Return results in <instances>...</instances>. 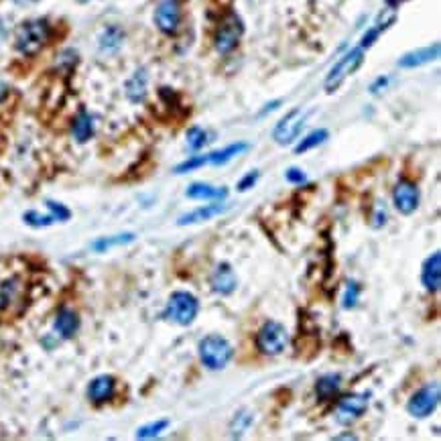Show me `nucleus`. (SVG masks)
I'll list each match as a JSON object with an SVG mask.
<instances>
[{
	"label": "nucleus",
	"instance_id": "nucleus-1",
	"mask_svg": "<svg viewBox=\"0 0 441 441\" xmlns=\"http://www.w3.org/2000/svg\"><path fill=\"white\" fill-rule=\"evenodd\" d=\"M51 39V25L47 19H31L19 25L15 33V49L25 55L33 57L37 55Z\"/></svg>",
	"mask_w": 441,
	"mask_h": 441
},
{
	"label": "nucleus",
	"instance_id": "nucleus-2",
	"mask_svg": "<svg viewBox=\"0 0 441 441\" xmlns=\"http://www.w3.org/2000/svg\"><path fill=\"white\" fill-rule=\"evenodd\" d=\"M198 350H200L202 364H204L205 368H209V370H224L230 364L232 356H234L232 344L224 338V336H220V334L205 336L200 341Z\"/></svg>",
	"mask_w": 441,
	"mask_h": 441
},
{
	"label": "nucleus",
	"instance_id": "nucleus-3",
	"mask_svg": "<svg viewBox=\"0 0 441 441\" xmlns=\"http://www.w3.org/2000/svg\"><path fill=\"white\" fill-rule=\"evenodd\" d=\"M198 313H200V301L196 295H191L189 291H175V293H171L167 307L163 311V317L171 323L185 328L196 321Z\"/></svg>",
	"mask_w": 441,
	"mask_h": 441
},
{
	"label": "nucleus",
	"instance_id": "nucleus-4",
	"mask_svg": "<svg viewBox=\"0 0 441 441\" xmlns=\"http://www.w3.org/2000/svg\"><path fill=\"white\" fill-rule=\"evenodd\" d=\"M244 35V23L242 19L238 17L236 12H226L224 19L220 21L218 29H216V35H214V47L218 53L222 55H228L232 53L238 47L240 39Z\"/></svg>",
	"mask_w": 441,
	"mask_h": 441
},
{
	"label": "nucleus",
	"instance_id": "nucleus-5",
	"mask_svg": "<svg viewBox=\"0 0 441 441\" xmlns=\"http://www.w3.org/2000/svg\"><path fill=\"white\" fill-rule=\"evenodd\" d=\"M364 64V49L362 47H354L350 49L334 68L330 69L328 77H326V92L334 94L339 86L346 82V77H350L352 73H356L358 68Z\"/></svg>",
	"mask_w": 441,
	"mask_h": 441
},
{
	"label": "nucleus",
	"instance_id": "nucleus-6",
	"mask_svg": "<svg viewBox=\"0 0 441 441\" xmlns=\"http://www.w3.org/2000/svg\"><path fill=\"white\" fill-rule=\"evenodd\" d=\"M289 344V332L279 321H267L256 334V348L265 356H279Z\"/></svg>",
	"mask_w": 441,
	"mask_h": 441
},
{
	"label": "nucleus",
	"instance_id": "nucleus-7",
	"mask_svg": "<svg viewBox=\"0 0 441 441\" xmlns=\"http://www.w3.org/2000/svg\"><path fill=\"white\" fill-rule=\"evenodd\" d=\"M441 399V386L440 382H431L425 384L423 388H419L407 403V411L411 417L415 419H425L431 413H435V409L440 407Z\"/></svg>",
	"mask_w": 441,
	"mask_h": 441
},
{
	"label": "nucleus",
	"instance_id": "nucleus-8",
	"mask_svg": "<svg viewBox=\"0 0 441 441\" xmlns=\"http://www.w3.org/2000/svg\"><path fill=\"white\" fill-rule=\"evenodd\" d=\"M306 120L307 114L301 108L291 110V112H289L285 118H281L279 124L274 126V131H272L274 142H276V144H283V147L295 142V140L299 138V135H301L303 126H306Z\"/></svg>",
	"mask_w": 441,
	"mask_h": 441
},
{
	"label": "nucleus",
	"instance_id": "nucleus-9",
	"mask_svg": "<svg viewBox=\"0 0 441 441\" xmlns=\"http://www.w3.org/2000/svg\"><path fill=\"white\" fill-rule=\"evenodd\" d=\"M368 409V395H346L341 397L336 407V421L339 425H352L354 421H358Z\"/></svg>",
	"mask_w": 441,
	"mask_h": 441
},
{
	"label": "nucleus",
	"instance_id": "nucleus-10",
	"mask_svg": "<svg viewBox=\"0 0 441 441\" xmlns=\"http://www.w3.org/2000/svg\"><path fill=\"white\" fill-rule=\"evenodd\" d=\"M155 25L163 35H175L181 25L179 0H161L155 8Z\"/></svg>",
	"mask_w": 441,
	"mask_h": 441
},
{
	"label": "nucleus",
	"instance_id": "nucleus-11",
	"mask_svg": "<svg viewBox=\"0 0 441 441\" xmlns=\"http://www.w3.org/2000/svg\"><path fill=\"white\" fill-rule=\"evenodd\" d=\"M419 202H421L419 187L409 179H399L393 189V204L397 207V212L403 216H411L419 207Z\"/></svg>",
	"mask_w": 441,
	"mask_h": 441
},
{
	"label": "nucleus",
	"instance_id": "nucleus-12",
	"mask_svg": "<svg viewBox=\"0 0 441 441\" xmlns=\"http://www.w3.org/2000/svg\"><path fill=\"white\" fill-rule=\"evenodd\" d=\"M209 285H212V291L218 295H232L238 287V276L232 265L220 263L209 276Z\"/></svg>",
	"mask_w": 441,
	"mask_h": 441
},
{
	"label": "nucleus",
	"instance_id": "nucleus-13",
	"mask_svg": "<svg viewBox=\"0 0 441 441\" xmlns=\"http://www.w3.org/2000/svg\"><path fill=\"white\" fill-rule=\"evenodd\" d=\"M114 393H116V378L112 374H100V376L92 378L88 384V391H86L90 403H94V405L108 403L114 397Z\"/></svg>",
	"mask_w": 441,
	"mask_h": 441
},
{
	"label": "nucleus",
	"instance_id": "nucleus-14",
	"mask_svg": "<svg viewBox=\"0 0 441 441\" xmlns=\"http://www.w3.org/2000/svg\"><path fill=\"white\" fill-rule=\"evenodd\" d=\"M230 205L224 204V202H214V204H205L202 207H196L191 209L189 214H183L177 224L179 226H191V224H202V222H207V220H214L218 216H222L224 212H228Z\"/></svg>",
	"mask_w": 441,
	"mask_h": 441
},
{
	"label": "nucleus",
	"instance_id": "nucleus-15",
	"mask_svg": "<svg viewBox=\"0 0 441 441\" xmlns=\"http://www.w3.org/2000/svg\"><path fill=\"white\" fill-rule=\"evenodd\" d=\"M421 283L429 293H438L441 287V252L435 250L427 261L423 263L421 269Z\"/></svg>",
	"mask_w": 441,
	"mask_h": 441
},
{
	"label": "nucleus",
	"instance_id": "nucleus-16",
	"mask_svg": "<svg viewBox=\"0 0 441 441\" xmlns=\"http://www.w3.org/2000/svg\"><path fill=\"white\" fill-rule=\"evenodd\" d=\"M438 57H440V43H433V45H429V47H423V49L405 53V55L399 59V68H421V66H427V64L435 62Z\"/></svg>",
	"mask_w": 441,
	"mask_h": 441
},
{
	"label": "nucleus",
	"instance_id": "nucleus-17",
	"mask_svg": "<svg viewBox=\"0 0 441 441\" xmlns=\"http://www.w3.org/2000/svg\"><path fill=\"white\" fill-rule=\"evenodd\" d=\"M53 328H55V334H57L59 338H73V336L77 334V330H79V315H77L71 307H62V309L57 311V315H55Z\"/></svg>",
	"mask_w": 441,
	"mask_h": 441
},
{
	"label": "nucleus",
	"instance_id": "nucleus-18",
	"mask_svg": "<svg viewBox=\"0 0 441 441\" xmlns=\"http://www.w3.org/2000/svg\"><path fill=\"white\" fill-rule=\"evenodd\" d=\"M185 196L189 200H202V202H226L228 189L226 187H214L209 183H191L185 189Z\"/></svg>",
	"mask_w": 441,
	"mask_h": 441
},
{
	"label": "nucleus",
	"instance_id": "nucleus-19",
	"mask_svg": "<svg viewBox=\"0 0 441 441\" xmlns=\"http://www.w3.org/2000/svg\"><path fill=\"white\" fill-rule=\"evenodd\" d=\"M124 90H126V98L133 104L144 102L147 92H149V73H147V69H136L135 73L129 77Z\"/></svg>",
	"mask_w": 441,
	"mask_h": 441
},
{
	"label": "nucleus",
	"instance_id": "nucleus-20",
	"mask_svg": "<svg viewBox=\"0 0 441 441\" xmlns=\"http://www.w3.org/2000/svg\"><path fill=\"white\" fill-rule=\"evenodd\" d=\"M71 135H73V138H75L79 144L88 142V140L94 136V118H92V114H90L88 110L82 108V110L75 114V118H73V122H71Z\"/></svg>",
	"mask_w": 441,
	"mask_h": 441
},
{
	"label": "nucleus",
	"instance_id": "nucleus-21",
	"mask_svg": "<svg viewBox=\"0 0 441 441\" xmlns=\"http://www.w3.org/2000/svg\"><path fill=\"white\" fill-rule=\"evenodd\" d=\"M248 149H250L248 142H234V144H228V147H224V149H220V151L207 153V155H205V157H207V165H216V167L226 165V163H230L232 159H236L238 155L246 153Z\"/></svg>",
	"mask_w": 441,
	"mask_h": 441
},
{
	"label": "nucleus",
	"instance_id": "nucleus-22",
	"mask_svg": "<svg viewBox=\"0 0 441 441\" xmlns=\"http://www.w3.org/2000/svg\"><path fill=\"white\" fill-rule=\"evenodd\" d=\"M124 43V31L118 25H108L98 37V47L102 53H116Z\"/></svg>",
	"mask_w": 441,
	"mask_h": 441
},
{
	"label": "nucleus",
	"instance_id": "nucleus-23",
	"mask_svg": "<svg viewBox=\"0 0 441 441\" xmlns=\"http://www.w3.org/2000/svg\"><path fill=\"white\" fill-rule=\"evenodd\" d=\"M341 386V376L339 374H323L317 382H315V395L319 397V401H330L339 393Z\"/></svg>",
	"mask_w": 441,
	"mask_h": 441
},
{
	"label": "nucleus",
	"instance_id": "nucleus-24",
	"mask_svg": "<svg viewBox=\"0 0 441 441\" xmlns=\"http://www.w3.org/2000/svg\"><path fill=\"white\" fill-rule=\"evenodd\" d=\"M135 234L133 232H124V234H116V236H106V238H100V240H96L94 244H92V248L96 250V252H106V250H110L112 246H124V244H131V242H135Z\"/></svg>",
	"mask_w": 441,
	"mask_h": 441
},
{
	"label": "nucleus",
	"instance_id": "nucleus-25",
	"mask_svg": "<svg viewBox=\"0 0 441 441\" xmlns=\"http://www.w3.org/2000/svg\"><path fill=\"white\" fill-rule=\"evenodd\" d=\"M328 136H330V133H328L326 129H319V131L309 133V135H307L306 138H301V142L295 147V155H303L307 151H311V149L323 144V142L328 140Z\"/></svg>",
	"mask_w": 441,
	"mask_h": 441
},
{
	"label": "nucleus",
	"instance_id": "nucleus-26",
	"mask_svg": "<svg viewBox=\"0 0 441 441\" xmlns=\"http://www.w3.org/2000/svg\"><path fill=\"white\" fill-rule=\"evenodd\" d=\"M167 427H169V421H167V419H159V421H155V423L142 425V427L136 431V440H153V438H159Z\"/></svg>",
	"mask_w": 441,
	"mask_h": 441
},
{
	"label": "nucleus",
	"instance_id": "nucleus-27",
	"mask_svg": "<svg viewBox=\"0 0 441 441\" xmlns=\"http://www.w3.org/2000/svg\"><path fill=\"white\" fill-rule=\"evenodd\" d=\"M207 133H205L204 129H200V126H194V129H189L187 131V147H189V151L191 153H198L200 149H204L205 144H207Z\"/></svg>",
	"mask_w": 441,
	"mask_h": 441
},
{
	"label": "nucleus",
	"instance_id": "nucleus-28",
	"mask_svg": "<svg viewBox=\"0 0 441 441\" xmlns=\"http://www.w3.org/2000/svg\"><path fill=\"white\" fill-rule=\"evenodd\" d=\"M23 222L27 224V226H33V228H47V226H51L53 222H55V218L49 214V216H41L39 212H25L23 214Z\"/></svg>",
	"mask_w": 441,
	"mask_h": 441
},
{
	"label": "nucleus",
	"instance_id": "nucleus-29",
	"mask_svg": "<svg viewBox=\"0 0 441 441\" xmlns=\"http://www.w3.org/2000/svg\"><path fill=\"white\" fill-rule=\"evenodd\" d=\"M204 165H207V157H205V155H194L191 159L179 163V165L175 167V173H177V175H183V173L200 169V167H204Z\"/></svg>",
	"mask_w": 441,
	"mask_h": 441
},
{
	"label": "nucleus",
	"instance_id": "nucleus-30",
	"mask_svg": "<svg viewBox=\"0 0 441 441\" xmlns=\"http://www.w3.org/2000/svg\"><path fill=\"white\" fill-rule=\"evenodd\" d=\"M360 285L356 283V281H350L348 283V287H346V293H344V307L346 309H352V307H356L358 303V297H360Z\"/></svg>",
	"mask_w": 441,
	"mask_h": 441
},
{
	"label": "nucleus",
	"instance_id": "nucleus-31",
	"mask_svg": "<svg viewBox=\"0 0 441 441\" xmlns=\"http://www.w3.org/2000/svg\"><path fill=\"white\" fill-rule=\"evenodd\" d=\"M47 209H49V214L55 218V222H68L69 218H71V212H69L68 207L64 204H59V202H53V200H49L47 202Z\"/></svg>",
	"mask_w": 441,
	"mask_h": 441
},
{
	"label": "nucleus",
	"instance_id": "nucleus-32",
	"mask_svg": "<svg viewBox=\"0 0 441 441\" xmlns=\"http://www.w3.org/2000/svg\"><path fill=\"white\" fill-rule=\"evenodd\" d=\"M250 423H252V415L238 413L236 419H234V425H232V435H242V431H246V427Z\"/></svg>",
	"mask_w": 441,
	"mask_h": 441
},
{
	"label": "nucleus",
	"instance_id": "nucleus-33",
	"mask_svg": "<svg viewBox=\"0 0 441 441\" xmlns=\"http://www.w3.org/2000/svg\"><path fill=\"white\" fill-rule=\"evenodd\" d=\"M256 181H259V171L246 173V175L238 181V191H248V189H252V187L256 185Z\"/></svg>",
	"mask_w": 441,
	"mask_h": 441
},
{
	"label": "nucleus",
	"instance_id": "nucleus-34",
	"mask_svg": "<svg viewBox=\"0 0 441 441\" xmlns=\"http://www.w3.org/2000/svg\"><path fill=\"white\" fill-rule=\"evenodd\" d=\"M285 179H287L289 183H293V185H303L307 181L306 173L301 169H297V167H291V169L285 171Z\"/></svg>",
	"mask_w": 441,
	"mask_h": 441
},
{
	"label": "nucleus",
	"instance_id": "nucleus-35",
	"mask_svg": "<svg viewBox=\"0 0 441 441\" xmlns=\"http://www.w3.org/2000/svg\"><path fill=\"white\" fill-rule=\"evenodd\" d=\"M378 37H380V31H378L376 27L368 29V31L364 33V37H362V43H360V47H362V49H368V47H373L374 41H376Z\"/></svg>",
	"mask_w": 441,
	"mask_h": 441
},
{
	"label": "nucleus",
	"instance_id": "nucleus-36",
	"mask_svg": "<svg viewBox=\"0 0 441 441\" xmlns=\"http://www.w3.org/2000/svg\"><path fill=\"white\" fill-rule=\"evenodd\" d=\"M386 84H388V77H378L373 86H370V92H373V94H378L380 90H384V88H386Z\"/></svg>",
	"mask_w": 441,
	"mask_h": 441
},
{
	"label": "nucleus",
	"instance_id": "nucleus-37",
	"mask_svg": "<svg viewBox=\"0 0 441 441\" xmlns=\"http://www.w3.org/2000/svg\"><path fill=\"white\" fill-rule=\"evenodd\" d=\"M12 2H17V4H27V2H31V0H12Z\"/></svg>",
	"mask_w": 441,
	"mask_h": 441
},
{
	"label": "nucleus",
	"instance_id": "nucleus-38",
	"mask_svg": "<svg viewBox=\"0 0 441 441\" xmlns=\"http://www.w3.org/2000/svg\"><path fill=\"white\" fill-rule=\"evenodd\" d=\"M75 2H79V4H86V2H90V0H75Z\"/></svg>",
	"mask_w": 441,
	"mask_h": 441
}]
</instances>
